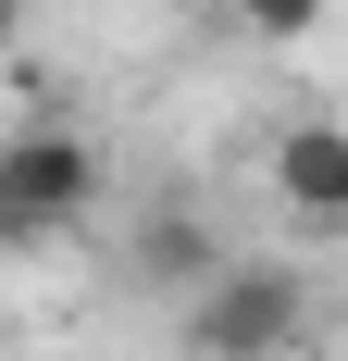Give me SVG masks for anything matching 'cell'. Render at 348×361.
Listing matches in <instances>:
<instances>
[{
    "label": "cell",
    "instance_id": "7",
    "mask_svg": "<svg viewBox=\"0 0 348 361\" xmlns=\"http://www.w3.org/2000/svg\"><path fill=\"white\" fill-rule=\"evenodd\" d=\"M13 25H25V0H0V37H13Z\"/></svg>",
    "mask_w": 348,
    "mask_h": 361
},
{
    "label": "cell",
    "instance_id": "5",
    "mask_svg": "<svg viewBox=\"0 0 348 361\" xmlns=\"http://www.w3.org/2000/svg\"><path fill=\"white\" fill-rule=\"evenodd\" d=\"M237 13H249V37H311L323 25V0H237Z\"/></svg>",
    "mask_w": 348,
    "mask_h": 361
},
{
    "label": "cell",
    "instance_id": "6",
    "mask_svg": "<svg viewBox=\"0 0 348 361\" xmlns=\"http://www.w3.org/2000/svg\"><path fill=\"white\" fill-rule=\"evenodd\" d=\"M13 237H25V212H13V187H0V250H13Z\"/></svg>",
    "mask_w": 348,
    "mask_h": 361
},
{
    "label": "cell",
    "instance_id": "3",
    "mask_svg": "<svg viewBox=\"0 0 348 361\" xmlns=\"http://www.w3.org/2000/svg\"><path fill=\"white\" fill-rule=\"evenodd\" d=\"M274 200L286 212H311V224H348V125H286L274 137Z\"/></svg>",
    "mask_w": 348,
    "mask_h": 361
},
{
    "label": "cell",
    "instance_id": "4",
    "mask_svg": "<svg viewBox=\"0 0 348 361\" xmlns=\"http://www.w3.org/2000/svg\"><path fill=\"white\" fill-rule=\"evenodd\" d=\"M211 262H224V250H211V224H199V212H149V224H137V274H149V287L187 299Z\"/></svg>",
    "mask_w": 348,
    "mask_h": 361
},
{
    "label": "cell",
    "instance_id": "2",
    "mask_svg": "<svg viewBox=\"0 0 348 361\" xmlns=\"http://www.w3.org/2000/svg\"><path fill=\"white\" fill-rule=\"evenodd\" d=\"M0 187H13L25 237H63V224L100 212V149L75 137V125H13L0 137Z\"/></svg>",
    "mask_w": 348,
    "mask_h": 361
},
{
    "label": "cell",
    "instance_id": "1",
    "mask_svg": "<svg viewBox=\"0 0 348 361\" xmlns=\"http://www.w3.org/2000/svg\"><path fill=\"white\" fill-rule=\"evenodd\" d=\"M174 312H187V361H286L311 324V287L286 262H211Z\"/></svg>",
    "mask_w": 348,
    "mask_h": 361
}]
</instances>
